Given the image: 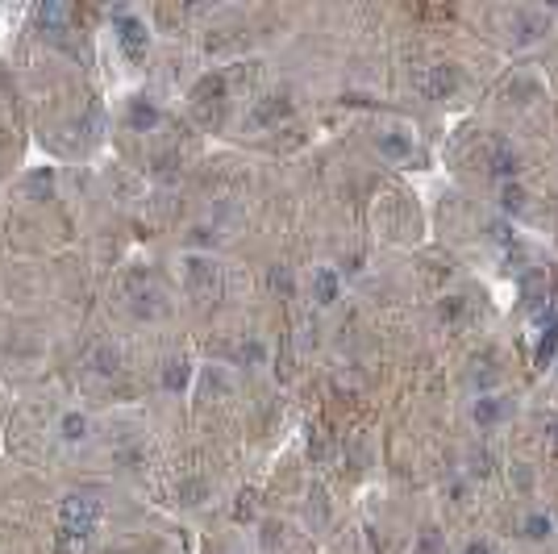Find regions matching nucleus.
<instances>
[{"mask_svg":"<svg viewBox=\"0 0 558 554\" xmlns=\"http://www.w3.org/2000/svg\"><path fill=\"white\" fill-rule=\"evenodd\" d=\"M58 512H63V529L84 534V538L100 525V500H96V496H67Z\"/></svg>","mask_w":558,"mask_h":554,"instance_id":"f257e3e1","label":"nucleus"},{"mask_svg":"<svg viewBox=\"0 0 558 554\" xmlns=\"http://www.w3.org/2000/svg\"><path fill=\"white\" fill-rule=\"evenodd\" d=\"M117 42H121V50H125L130 59H142L146 47H150V34H146V25H142V21L121 17V25H117Z\"/></svg>","mask_w":558,"mask_h":554,"instance_id":"f03ea898","label":"nucleus"},{"mask_svg":"<svg viewBox=\"0 0 558 554\" xmlns=\"http://www.w3.org/2000/svg\"><path fill=\"white\" fill-rule=\"evenodd\" d=\"M459 88V67L454 63H438V67H429V80H425V92L433 96V100H442V96H450Z\"/></svg>","mask_w":558,"mask_h":554,"instance_id":"7ed1b4c3","label":"nucleus"},{"mask_svg":"<svg viewBox=\"0 0 558 554\" xmlns=\"http://www.w3.org/2000/svg\"><path fill=\"white\" fill-rule=\"evenodd\" d=\"M488 167H492L496 176H516V171H521V159H516V150H512V146H504V142H492Z\"/></svg>","mask_w":558,"mask_h":554,"instance_id":"20e7f679","label":"nucleus"},{"mask_svg":"<svg viewBox=\"0 0 558 554\" xmlns=\"http://www.w3.org/2000/svg\"><path fill=\"white\" fill-rule=\"evenodd\" d=\"M130 125H134V130H154V125H159V104L146 100V96L130 100Z\"/></svg>","mask_w":558,"mask_h":554,"instance_id":"39448f33","label":"nucleus"},{"mask_svg":"<svg viewBox=\"0 0 558 554\" xmlns=\"http://www.w3.org/2000/svg\"><path fill=\"white\" fill-rule=\"evenodd\" d=\"M292 113V104L283 100V96H267L259 109H254V125H275L279 117H287Z\"/></svg>","mask_w":558,"mask_h":554,"instance_id":"423d86ee","label":"nucleus"},{"mask_svg":"<svg viewBox=\"0 0 558 554\" xmlns=\"http://www.w3.org/2000/svg\"><path fill=\"white\" fill-rule=\"evenodd\" d=\"M88 417L84 413H63V421H58V433H63V442H84L88 438Z\"/></svg>","mask_w":558,"mask_h":554,"instance_id":"0eeeda50","label":"nucleus"},{"mask_svg":"<svg viewBox=\"0 0 558 554\" xmlns=\"http://www.w3.org/2000/svg\"><path fill=\"white\" fill-rule=\"evenodd\" d=\"M313 292H317V300H321V304H333V300H337V271L321 267V271L313 276Z\"/></svg>","mask_w":558,"mask_h":554,"instance_id":"6e6552de","label":"nucleus"},{"mask_svg":"<svg viewBox=\"0 0 558 554\" xmlns=\"http://www.w3.org/2000/svg\"><path fill=\"white\" fill-rule=\"evenodd\" d=\"M379 150L388 159H404V154H413V142L400 138V134H379Z\"/></svg>","mask_w":558,"mask_h":554,"instance_id":"1a4fd4ad","label":"nucleus"},{"mask_svg":"<svg viewBox=\"0 0 558 554\" xmlns=\"http://www.w3.org/2000/svg\"><path fill=\"white\" fill-rule=\"evenodd\" d=\"M184 383H187V363L184 359H171L167 371H163V388H167V392H180Z\"/></svg>","mask_w":558,"mask_h":554,"instance_id":"9d476101","label":"nucleus"},{"mask_svg":"<svg viewBox=\"0 0 558 554\" xmlns=\"http://www.w3.org/2000/svg\"><path fill=\"white\" fill-rule=\"evenodd\" d=\"M500 417H504V405H500L496 396H483V400L475 405V421H479V425H492V421H500Z\"/></svg>","mask_w":558,"mask_h":554,"instance_id":"9b49d317","label":"nucleus"},{"mask_svg":"<svg viewBox=\"0 0 558 554\" xmlns=\"http://www.w3.org/2000/svg\"><path fill=\"white\" fill-rule=\"evenodd\" d=\"M550 529H554V521H550V517H542V512H533V517L525 521V538H533V542L550 538Z\"/></svg>","mask_w":558,"mask_h":554,"instance_id":"f8f14e48","label":"nucleus"},{"mask_svg":"<svg viewBox=\"0 0 558 554\" xmlns=\"http://www.w3.org/2000/svg\"><path fill=\"white\" fill-rule=\"evenodd\" d=\"M500 204H504L509 213H521V209H525V187L521 184H504L500 187Z\"/></svg>","mask_w":558,"mask_h":554,"instance_id":"ddd939ff","label":"nucleus"},{"mask_svg":"<svg viewBox=\"0 0 558 554\" xmlns=\"http://www.w3.org/2000/svg\"><path fill=\"white\" fill-rule=\"evenodd\" d=\"M554 350H558V321L546 329V338H542V346H538V367H546V363L554 359Z\"/></svg>","mask_w":558,"mask_h":554,"instance_id":"4468645a","label":"nucleus"},{"mask_svg":"<svg viewBox=\"0 0 558 554\" xmlns=\"http://www.w3.org/2000/svg\"><path fill=\"white\" fill-rule=\"evenodd\" d=\"M187 279H192V288H204V283H213V267L204 259H192L187 263Z\"/></svg>","mask_w":558,"mask_h":554,"instance_id":"2eb2a0df","label":"nucleus"},{"mask_svg":"<svg viewBox=\"0 0 558 554\" xmlns=\"http://www.w3.org/2000/svg\"><path fill=\"white\" fill-rule=\"evenodd\" d=\"M50 187H54V171H50V167H42V171L30 176V192H34V196H42V192H50Z\"/></svg>","mask_w":558,"mask_h":554,"instance_id":"dca6fc26","label":"nucleus"},{"mask_svg":"<svg viewBox=\"0 0 558 554\" xmlns=\"http://www.w3.org/2000/svg\"><path fill=\"white\" fill-rule=\"evenodd\" d=\"M463 317V296H446L442 300V321H459Z\"/></svg>","mask_w":558,"mask_h":554,"instance_id":"f3484780","label":"nucleus"},{"mask_svg":"<svg viewBox=\"0 0 558 554\" xmlns=\"http://www.w3.org/2000/svg\"><path fill=\"white\" fill-rule=\"evenodd\" d=\"M180 496H184L187 505H200V496H204V484H184V488H180Z\"/></svg>","mask_w":558,"mask_h":554,"instance_id":"a211bd4d","label":"nucleus"},{"mask_svg":"<svg viewBox=\"0 0 558 554\" xmlns=\"http://www.w3.org/2000/svg\"><path fill=\"white\" fill-rule=\"evenodd\" d=\"M463 554H492V546H488V542H466Z\"/></svg>","mask_w":558,"mask_h":554,"instance_id":"6ab92c4d","label":"nucleus"},{"mask_svg":"<svg viewBox=\"0 0 558 554\" xmlns=\"http://www.w3.org/2000/svg\"><path fill=\"white\" fill-rule=\"evenodd\" d=\"M546 429H550V438H554V446H558V417H550V425H546Z\"/></svg>","mask_w":558,"mask_h":554,"instance_id":"aec40b11","label":"nucleus"}]
</instances>
